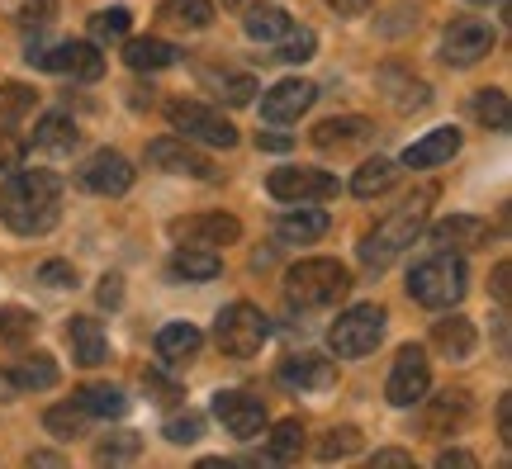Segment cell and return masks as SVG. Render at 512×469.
Wrapping results in <instances>:
<instances>
[{
	"label": "cell",
	"instance_id": "10",
	"mask_svg": "<svg viewBox=\"0 0 512 469\" xmlns=\"http://www.w3.org/2000/svg\"><path fill=\"white\" fill-rule=\"evenodd\" d=\"M147 162L157 166V171H171V176L214 181V162L190 138H157V143H147Z\"/></svg>",
	"mask_w": 512,
	"mask_h": 469
},
{
	"label": "cell",
	"instance_id": "21",
	"mask_svg": "<svg viewBox=\"0 0 512 469\" xmlns=\"http://www.w3.org/2000/svg\"><path fill=\"white\" fill-rule=\"evenodd\" d=\"M456 152H460V128H432L427 138H418V143L403 152V166H413V171H427V166L451 162Z\"/></svg>",
	"mask_w": 512,
	"mask_h": 469
},
{
	"label": "cell",
	"instance_id": "33",
	"mask_svg": "<svg viewBox=\"0 0 512 469\" xmlns=\"http://www.w3.org/2000/svg\"><path fill=\"white\" fill-rule=\"evenodd\" d=\"M43 427L53 436H62V441H76V436H86V427H91V413L72 398V403H62V408H48V413H43Z\"/></svg>",
	"mask_w": 512,
	"mask_h": 469
},
{
	"label": "cell",
	"instance_id": "47",
	"mask_svg": "<svg viewBox=\"0 0 512 469\" xmlns=\"http://www.w3.org/2000/svg\"><path fill=\"white\" fill-rule=\"evenodd\" d=\"M19 166H24V143L10 138V133H0V171L10 176V171H19Z\"/></svg>",
	"mask_w": 512,
	"mask_h": 469
},
{
	"label": "cell",
	"instance_id": "14",
	"mask_svg": "<svg viewBox=\"0 0 512 469\" xmlns=\"http://www.w3.org/2000/svg\"><path fill=\"white\" fill-rule=\"evenodd\" d=\"M76 181H81V190H91V195H124L128 185H133V166H128V157H119V152H95V157H86V166L76 171Z\"/></svg>",
	"mask_w": 512,
	"mask_h": 469
},
{
	"label": "cell",
	"instance_id": "8",
	"mask_svg": "<svg viewBox=\"0 0 512 469\" xmlns=\"http://www.w3.org/2000/svg\"><path fill=\"white\" fill-rule=\"evenodd\" d=\"M266 190L285 204H323L337 195V176L318 171V166H280V171H271Z\"/></svg>",
	"mask_w": 512,
	"mask_h": 469
},
{
	"label": "cell",
	"instance_id": "23",
	"mask_svg": "<svg viewBox=\"0 0 512 469\" xmlns=\"http://www.w3.org/2000/svg\"><path fill=\"white\" fill-rule=\"evenodd\" d=\"M67 342H72L76 365H100L110 356V342H105V332H100L95 318H72V323H67Z\"/></svg>",
	"mask_w": 512,
	"mask_h": 469
},
{
	"label": "cell",
	"instance_id": "25",
	"mask_svg": "<svg viewBox=\"0 0 512 469\" xmlns=\"http://www.w3.org/2000/svg\"><path fill=\"white\" fill-rule=\"evenodd\" d=\"M176 48L166 43V38H128L124 43V62L133 67V72H162V67H171L176 62Z\"/></svg>",
	"mask_w": 512,
	"mask_h": 469
},
{
	"label": "cell",
	"instance_id": "34",
	"mask_svg": "<svg viewBox=\"0 0 512 469\" xmlns=\"http://www.w3.org/2000/svg\"><path fill=\"white\" fill-rule=\"evenodd\" d=\"M242 29H247V38H256V43H280V38L294 29V19L285 15V10H252Z\"/></svg>",
	"mask_w": 512,
	"mask_h": 469
},
{
	"label": "cell",
	"instance_id": "45",
	"mask_svg": "<svg viewBox=\"0 0 512 469\" xmlns=\"http://www.w3.org/2000/svg\"><path fill=\"white\" fill-rule=\"evenodd\" d=\"M204 432V422L195 413H185V417H171L166 422V441H176V446H190V441H200Z\"/></svg>",
	"mask_w": 512,
	"mask_h": 469
},
{
	"label": "cell",
	"instance_id": "3",
	"mask_svg": "<svg viewBox=\"0 0 512 469\" xmlns=\"http://www.w3.org/2000/svg\"><path fill=\"white\" fill-rule=\"evenodd\" d=\"M408 299L422 308H456L465 299V261L460 252H432L408 275Z\"/></svg>",
	"mask_w": 512,
	"mask_h": 469
},
{
	"label": "cell",
	"instance_id": "16",
	"mask_svg": "<svg viewBox=\"0 0 512 469\" xmlns=\"http://www.w3.org/2000/svg\"><path fill=\"white\" fill-rule=\"evenodd\" d=\"M48 72H62V76H76V81H100L105 76V57L95 43H57L48 57H38Z\"/></svg>",
	"mask_w": 512,
	"mask_h": 469
},
{
	"label": "cell",
	"instance_id": "41",
	"mask_svg": "<svg viewBox=\"0 0 512 469\" xmlns=\"http://www.w3.org/2000/svg\"><path fill=\"white\" fill-rule=\"evenodd\" d=\"M34 109V91L29 86H19V81H10L5 91H0V124L10 128V124H19L24 114Z\"/></svg>",
	"mask_w": 512,
	"mask_h": 469
},
{
	"label": "cell",
	"instance_id": "44",
	"mask_svg": "<svg viewBox=\"0 0 512 469\" xmlns=\"http://www.w3.org/2000/svg\"><path fill=\"white\" fill-rule=\"evenodd\" d=\"M214 86H219V95L228 105H247L256 95V81L247 72H223V76H214Z\"/></svg>",
	"mask_w": 512,
	"mask_h": 469
},
{
	"label": "cell",
	"instance_id": "32",
	"mask_svg": "<svg viewBox=\"0 0 512 469\" xmlns=\"http://www.w3.org/2000/svg\"><path fill=\"white\" fill-rule=\"evenodd\" d=\"M422 422H427V432H432V436H451L460 422H465V394H451V389H446V394L427 408V417H422Z\"/></svg>",
	"mask_w": 512,
	"mask_h": 469
},
{
	"label": "cell",
	"instance_id": "49",
	"mask_svg": "<svg viewBox=\"0 0 512 469\" xmlns=\"http://www.w3.org/2000/svg\"><path fill=\"white\" fill-rule=\"evenodd\" d=\"M124 280H119V275H105V280H100V304H119V294H124Z\"/></svg>",
	"mask_w": 512,
	"mask_h": 469
},
{
	"label": "cell",
	"instance_id": "38",
	"mask_svg": "<svg viewBox=\"0 0 512 469\" xmlns=\"http://www.w3.org/2000/svg\"><path fill=\"white\" fill-rule=\"evenodd\" d=\"M299 455H304V427L299 417H290L271 432V460H299Z\"/></svg>",
	"mask_w": 512,
	"mask_h": 469
},
{
	"label": "cell",
	"instance_id": "55",
	"mask_svg": "<svg viewBox=\"0 0 512 469\" xmlns=\"http://www.w3.org/2000/svg\"><path fill=\"white\" fill-rule=\"evenodd\" d=\"M223 5H228V10H242V5H252V0H223Z\"/></svg>",
	"mask_w": 512,
	"mask_h": 469
},
{
	"label": "cell",
	"instance_id": "27",
	"mask_svg": "<svg viewBox=\"0 0 512 469\" xmlns=\"http://www.w3.org/2000/svg\"><path fill=\"white\" fill-rule=\"evenodd\" d=\"M200 327H190V323H166L162 332H157V356L162 361H190L195 351H200Z\"/></svg>",
	"mask_w": 512,
	"mask_h": 469
},
{
	"label": "cell",
	"instance_id": "18",
	"mask_svg": "<svg viewBox=\"0 0 512 469\" xmlns=\"http://www.w3.org/2000/svg\"><path fill=\"white\" fill-rule=\"evenodd\" d=\"M280 384L285 389H332L337 384V365L318 351H304V356H290L280 365Z\"/></svg>",
	"mask_w": 512,
	"mask_h": 469
},
{
	"label": "cell",
	"instance_id": "7",
	"mask_svg": "<svg viewBox=\"0 0 512 469\" xmlns=\"http://www.w3.org/2000/svg\"><path fill=\"white\" fill-rule=\"evenodd\" d=\"M171 128H176L181 138L204 143V147H233L238 143V128L228 124L219 109L195 105V100H176V105H171Z\"/></svg>",
	"mask_w": 512,
	"mask_h": 469
},
{
	"label": "cell",
	"instance_id": "9",
	"mask_svg": "<svg viewBox=\"0 0 512 469\" xmlns=\"http://www.w3.org/2000/svg\"><path fill=\"white\" fill-rule=\"evenodd\" d=\"M427 384H432V370H427V351L422 346H403L394 356V370H389V384H384V398L394 408H413L427 398Z\"/></svg>",
	"mask_w": 512,
	"mask_h": 469
},
{
	"label": "cell",
	"instance_id": "52",
	"mask_svg": "<svg viewBox=\"0 0 512 469\" xmlns=\"http://www.w3.org/2000/svg\"><path fill=\"white\" fill-rule=\"evenodd\" d=\"M328 5L337 10V15H366L370 0H328Z\"/></svg>",
	"mask_w": 512,
	"mask_h": 469
},
{
	"label": "cell",
	"instance_id": "11",
	"mask_svg": "<svg viewBox=\"0 0 512 469\" xmlns=\"http://www.w3.org/2000/svg\"><path fill=\"white\" fill-rule=\"evenodd\" d=\"M214 417H219L228 436H238V441H256V436L266 432V403L252 394H242V389H223L214 394Z\"/></svg>",
	"mask_w": 512,
	"mask_h": 469
},
{
	"label": "cell",
	"instance_id": "24",
	"mask_svg": "<svg viewBox=\"0 0 512 469\" xmlns=\"http://www.w3.org/2000/svg\"><path fill=\"white\" fill-rule=\"evenodd\" d=\"M432 346H437L446 361H465L475 351V323L470 318H441L432 327Z\"/></svg>",
	"mask_w": 512,
	"mask_h": 469
},
{
	"label": "cell",
	"instance_id": "1",
	"mask_svg": "<svg viewBox=\"0 0 512 469\" xmlns=\"http://www.w3.org/2000/svg\"><path fill=\"white\" fill-rule=\"evenodd\" d=\"M0 218L19 237L53 233L62 218V181L53 171H10V181L0 185Z\"/></svg>",
	"mask_w": 512,
	"mask_h": 469
},
{
	"label": "cell",
	"instance_id": "54",
	"mask_svg": "<svg viewBox=\"0 0 512 469\" xmlns=\"http://www.w3.org/2000/svg\"><path fill=\"white\" fill-rule=\"evenodd\" d=\"M375 465H413V455L408 451H380L375 455Z\"/></svg>",
	"mask_w": 512,
	"mask_h": 469
},
{
	"label": "cell",
	"instance_id": "29",
	"mask_svg": "<svg viewBox=\"0 0 512 469\" xmlns=\"http://www.w3.org/2000/svg\"><path fill=\"white\" fill-rule=\"evenodd\" d=\"M76 403L91 417H124L128 413L124 389H114V384H86V389H76Z\"/></svg>",
	"mask_w": 512,
	"mask_h": 469
},
{
	"label": "cell",
	"instance_id": "31",
	"mask_svg": "<svg viewBox=\"0 0 512 469\" xmlns=\"http://www.w3.org/2000/svg\"><path fill=\"white\" fill-rule=\"evenodd\" d=\"M214 19V5L209 0H162V24H171V29H204Z\"/></svg>",
	"mask_w": 512,
	"mask_h": 469
},
{
	"label": "cell",
	"instance_id": "40",
	"mask_svg": "<svg viewBox=\"0 0 512 469\" xmlns=\"http://www.w3.org/2000/svg\"><path fill=\"white\" fill-rule=\"evenodd\" d=\"M138 451H143V441L133 432H119V436H110V441L95 446V465H124V460H133Z\"/></svg>",
	"mask_w": 512,
	"mask_h": 469
},
{
	"label": "cell",
	"instance_id": "56",
	"mask_svg": "<svg viewBox=\"0 0 512 469\" xmlns=\"http://www.w3.org/2000/svg\"><path fill=\"white\" fill-rule=\"evenodd\" d=\"M475 5H489V0H475Z\"/></svg>",
	"mask_w": 512,
	"mask_h": 469
},
{
	"label": "cell",
	"instance_id": "36",
	"mask_svg": "<svg viewBox=\"0 0 512 469\" xmlns=\"http://www.w3.org/2000/svg\"><path fill=\"white\" fill-rule=\"evenodd\" d=\"M470 109H475V119L484 128H489V133H503V128H508V95L503 91H479L475 100H470Z\"/></svg>",
	"mask_w": 512,
	"mask_h": 469
},
{
	"label": "cell",
	"instance_id": "30",
	"mask_svg": "<svg viewBox=\"0 0 512 469\" xmlns=\"http://www.w3.org/2000/svg\"><path fill=\"white\" fill-rule=\"evenodd\" d=\"M394 181H399V166L384 162V157H375V162H366L356 176H351V195H356V199H375V195H384Z\"/></svg>",
	"mask_w": 512,
	"mask_h": 469
},
{
	"label": "cell",
	"instance_id": "42",
	"mask_svg": "<svg viewBox=\"0 0 512 469\" xmlns=\"http://www.w3.org/2000/svg\"><path fill=\"white\" fill-rule=\"evenodd\" d=\"M38 332V318L29 308H0V342H24Z\"/></svg>",
	"mask_w": 512,
	"mask_h": 469
},
{
	"label": "cell",
	"instance_id": "22",
	"mask_svg": "<svg viewBox=\"0 0 512 469\" xmlns=\"http://www.w3.org/2000/svg\"><path fill=\"white\" fill-rule=\"evenodd\" d=\"M323 233H328V214L323 209H285L275 218V237L290 242V247H309Z\"/></svg>",
	"mask_w": 512,
	"mask_h": 469
},
{
	"label": "cell",
	"instance_id": "28",
	"mask_svg": "<svg viewBox=\"0 0 512 469\" xmlns=\"http://www.w3.org/2000/svg\"><path fill=\"white\" fill-rule=\"evenodd\" d=\"M76 143H81V133H76V124L67 119V114H48V119L34 128L38 152H72Z\"/></svg>",
	"mask_w": 512,
	"mask_h": 469
},
{
	"label": "cell",
	"instance_id": "15",
	"mask_svg": "<svg viewBox=\"0 0 512 469\" xmlns=\"http://www.w3.org/2000/svg\"><path fill=\"white\" fill-rule=\"evenodd\" d=\"M313 100H318V86L290 76V81H280V86H271V91L261 95V119L266 124H294L299 114H309Z\"/></svg>",
	"mask_w": 512,
	"mask_h": 469
},
{
	"label": "cell",
	"instance_id": "2",
	"mask_svg": "<svg viewBox=\"0 0 512 469\" xmlns=\"http://www.w3.org/2000/svg\"><path fill=\"white\" fill-rule=\"evenodd\" d=\"M432 199H437V190H418L403 209H394L384 223H375V233L361 237V261L375 266V271H384L403 247H413V237L427 228V204H432Z\"/></svg>",
	"mask_w": 512,
	"mask_h": 469
},
{
	"label": "cell",
	"instance_id": "17",
	"mask_svg": "<svg viewBox=\"0 0 512 469\" xmlns=\"http://www.w3.org/2000/svg\"><path fill=\"white\" fill-rule=\"evenodd\" d=\"M489 237H494V228H489L484 218L456 214V218H446V223L432 228V247H441V252H475V247H484Z\"/></svg>",
	"mask_w": 512,
	"mask_h": 469
},
{
	"label": "cell",
	"instance_id": "5",
	"mask_svg": "<svg viewBox=\"0 0 512 469\" xmlns=\"http://www.w3.org/2000/svg\"><path fill=\"white\" fill-rule=\"evenodd\" d=\"M384 323H389V318H384L380 304H356V308H347V313L332 323L328 342H332V351H337L342 361H356V356H366V351L380 346Z\"/></svg>",
	"mask_w": 512,
	"mask_h": 469
},
{
	"label": "cell",
	"instance_id": "13",
	"mask_svg": "<svg viewBox=\"0 0 512 469\" xmlns=\"http://www.w3.org/2000/svg\"><path fill=\"white\" fill-rule=\"evenodd\" d=\"M494 48V29L484 19H451V29L441 38V53L451 67H475L479 57H489Z\"/></svg>",
	"mask_w": 512,
	"mask_h": 469
},
{
	"label": "cell",
	"instance_id": "12",
	"mask_svg": "<svg viewBox=\"0 0 512 469\" xmlns=\"http://www.w3.org/2000/svg\"><path fill=\"white\" fill-rule=\"evenodd\" d=\"M171 237L181 242V247H228V242H238L242 237V223L233 214H195V218H176L171 223Z\"/></svg>",
	"mask_w": 512,
	"mask_h": 469
},
{
	"label": "cell",
	"instance_id": "20",
	"mask_svg": "<svg viewBox=\"0 0 512 469\" xmlns=\"http://www.w3.org/2000/svg\"><path fill=\"white\" fill-rule=\"evenodd\" d=\"M380 91L389 95V105L399 109V114H418V109H427V100H432L427 81L408 76L403 67H384V72H380Z\"/></svg>",
	"mask_w": 512,
	"mask_h": 469
},
{
	"label": "cell",
	"instance_id": "6",
	"mask_svg": "<svg viewBox=\"0 0 512 469\" xmlns=\"http://www.w3.org/2000/svg\"><path fill=\"white\" fill-rule=\"evenodd\" d=\"M214 337H219L223 356H238V361H247V356H256L261 346H266V337H271V323H266V313L252 304H228L219 313V323H214Z\"/></svg>",
	"mask_w": 512,
	"mask_h": 469
},
{
	"label": "cell",
	"instance_id": "53",
	"mask_svg": "<svg viewBox=\"0 0 512 469\" xmlns=\"http://www.w3.org/2000/svg\"><path fill=\"white\" fill-rule=\"evenodd\" d=\"M498 432H503V441H512V403L508 398L498 403Z\"/></svg>",
	"mask_w": 512,
	"mask_h": 469
},
{
	"label": "cell",
	"instance_id": "35",
	"mask_svg": "<svg viewBox=\"0 0 512 469\" xmlns=\"http://www.w3.org/2000/svg\"><path fill=\"white\" fill-rule=\"evenodd\" d=\"M10 375H15L19 389H53V384H57V361L38 351V356H24Z\"/></svg>",
	"mask_w": 512,
	"mask_h": 469
},
{
	"label": "cell",
	"instance_id": "19",
	"mask_svg": "<svg viewBox=\"0 0 512 469\" xmlns=\"http://www.w3.org/2000/svg\"><path fill=\"white\" fill-rule=\"evenodd\" d=\"M370 133H375V124L370 119H323V124L313 128V147H323V152H351V147L370 143Z\"/></svg>",
	"mask_w": 512,
	"mask_h": 469
},
{
	"label": "cell",
	"instance_id": "37",
	"mask_svg": "<svg viewBox=\"0 0 512 469\" xmlns=\"http://www.w3.org/2000/svg\"><path fill=\"white\" fill-rule=\"evenodd\" d=\"M313 48H318V34H313V29H290V34L275 43L271 62H309Z\"/></svg>",
	"mask_w": 512,
	"mask_h": 469
},
{
	"label": "cell",
	"instance_id": "4",
	"mask_svg": "<svg viewBox=\"0 0 512 469\" xmlns=\"http://www.w3.org/2000/svg\"><path fill=\"white\" fill-rule=\"evenodd\" d=\"M347 289H351V271L342 261H328V256L299 261V266H290V275H285V294H290V304H299V308H328V304H337Z\"/></svg>",
	"mask_w": 512,
	"mask_h": 469
},
{
	"label": "cell",
	"instance_id": "43",
	"mask_svg": "<svg viewBox=\"0 0 512 469\" xmlns=\"http://www.w3.org/2000/svg\"><path fill=\"white\" fill-rule=\"evenodd\" d=\"M361 446H366V441H361L356 427H337V432H328V441L318 446V460H347V455H356Z\"/></svg>",
	"mask_w": 512,
	"mask_h": 469
},
{
	"label": "cell",
	"instance_id": "39",
	"mask_svg": "<svg viewBox=\"0 0 512 469\" xmlns=\"http://www.w3.org/2000/svg\"><path fill=\"white\" fill-rule=\"evenodd\" d=\"M128 24H133V15H128L124 5L100 10V15H91V38H95V43H114V38L128 34Z\"/></svg>",
	"mask_w": 512,
	"mask_h": 469
},
{
	"label": "cell",
	"instance_id": "46",
	"mask_svg": "<svg viewBox=\"0 0 512 469\" xmlns=\"http://www.w3.org/2000/svg\"><path fill=\"white\" fill-rule=\"evenodd\" d=\"M38 285H53V289L76 285V266L72 261H48V266H38Z\"/></svg>",
	"mask_w": 512,
	"mask_h": 469
},
{
	"label": "cell",
	"instance_id": "51",
	"mask_svg": "<svg viewBox=\"0 0 512 469\" xmlns=\"http://www.w3.org/2000/svg\"><path fill=\"white\" fill-rule=\"evenodd\" d=\"M508 261L503 266H494V294H498V304H508Z\"/></svg>",
	"mask_w": 512,
	"mask_h": 469
},
{
	"label": "cell",
	"instance_id": "26",
	"mask_svg": "<svg viewBox=\"0 0 512 469\" xmlns=\"http://www.w3.org/2000/svg\"><path fill=\"white\" fill-rule=\"evenodd\" d=\"M171 275H181V280H219L223 261L209 247H181V252L171 256Z\"/></svg>",
	"mask_w": 512,
	"mask_h": 469
},
{
	"label": "cell",
	"instance_id": "50",
	"mask_svg": "<svg viewBox=\"0 0 512 469\" xmlns=\"http://www.w3.org/2000/svg\"><path fill=\"white\" fill-rule=\"evenodd\" d=\"M261 147H266V152H290L294 138H285V133H261Z\"/></svg>",
	"mask_w": 512,
	"mask_h": 469
},
{
	"label": "cell",
	"instance_id": "48",
	"mask_svg": "<svg viewBox=\"0 0 512 469\" xmlns=\"http://www.w3.org/2000/svg\"><path fill=\"white\" fill-rule=\"evenodd\" d=\"M437 465H441V469H451V465H456V469H475L479 460H475L470 451H441V455H437Z\"/></svg>",
	"mask_w": 512,
	"mask_h": 469
}]
</instances>
